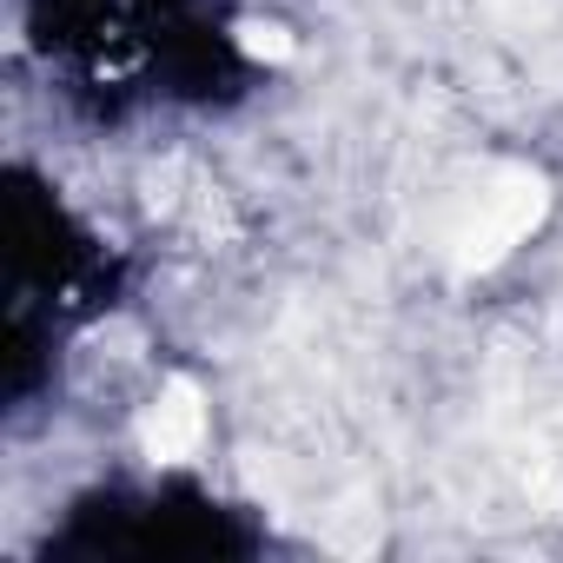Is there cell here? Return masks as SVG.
Listing matches in <instances>:
<instances>
[{"label":"cell","instance_id":"6da1fadb","mask_svg":"<svg viewBox=\"0 0 563 563\" xmlns=\"http://www.w3.org/2000/svg\"><path fill=\"white\" fill-rule=\"evenodd\" d=\"M537 219H543V179L523 173V166H504V173L477 192L471 219L451 232V265H457V272L497 265L510 245H523V232H530Z\"/></svg>","mask_w":563,"mask_h":563},{"label":"cell","instance_id":"3957f363","mask_svg":"<svg viewBox=\"0 0 563 563\" xmlns=\"http://www.w3.org/2000/svg\"><path fill=\"white\" fill-rule=\"evenodd\" d=\"M292 34L286 27H272V21H239V54H252V60H292Z\"/></svg>","mask_w":563,"mask_h":563},{"label":"cell","instance_id":"7a4b0ae2","mask_svg":"<svg viewBox=\"0 0 563 563\" xmlns=\"http://www.w3.org/2000/svg\"><path fill=\"white\" fill-rule=\"evenodd\" d=\"M199 444H206V398H199L192 378H173L140 418V451L153 464H186Z\"/></svg>","mask_w":563,"mask_h":563}]
</instances>
